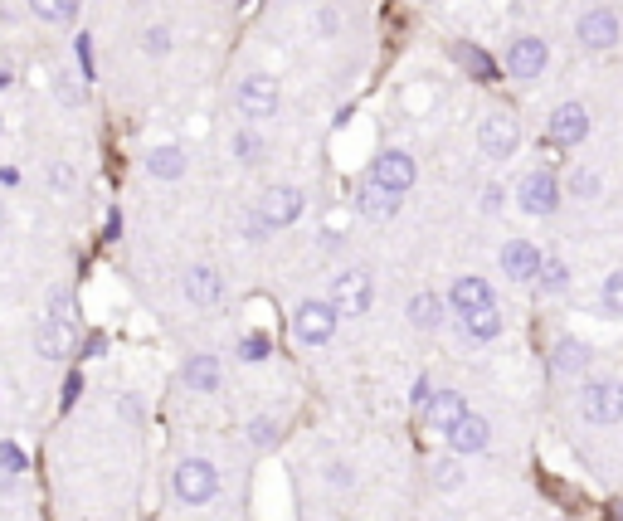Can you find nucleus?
<instances>
[{"label": "nucleus", "mask_w": 623, "mask_h": 521, "mask_svg": "<svg viewBox=\"0 0 623 521\" xmlns=\"http://www.w3.org/2000/svg\"><path fill=\"white\" fill-rule=\"evenodd\" d=\"M239 356H244V361H263V356H268V336L249 332L244 341H239Z\"/></svg>", "instance_id": "nucleus-31"}, {"label": "nucleus", "mask_w": 623, "mask_h": 521, "mask_svg": "<svg viewBox=\"0 0 623 521\" xmlns=\"http://www.w3.org/2000/svg\"><path fill=\"white\" fill-rule=\"evenodd\" d=\"M54 83H59V98H64L69 108H74V103H83V88H74V83H78L74 74H59V78H54Z\"/></svg>", "instance_id": "nucleus-33"}, {"label": "nucleus", "mask_w": 623, "mask_h": 521, "mask_svg": "<svg viewBox=\"0 0 623 521\" xmlns=\"http://www.w3.org/2000/svg\"><path fill=\"white\" fill-rule=\"evenodd\" d=\"M278 78L273 74H249L239 83V112L249 117V122H263V117H273L278 112Z\"/></svg>", "instance_id": "nucleus-5"}, {"label": "nucleus", "mask_w": 623, "mask_h": 521, "mask_svg": "<svg viewBox=\"0 0 623 521\" xmlns=\"http://www.w3.org/2000/svg\"><path fill=\"white\" fill-rule=\"evenodd\" d=\"M35 351L44 361H69V356H74V327H69V322H54V317L39 322Z\"/></svg>", "instance_id": "nucleus-15"}, {"label": "nucleus", "mask_w": 623, "mask_h": 521, "mask_svg": "<svg viewBox=\"0 0 623 521\" xmlns=\"http://www.w3.org/2000/svg\"><path fill=\"white\" fill-rule=\"evenodd\" d=\"M93 39L88 35H78V59H83V78H93V49H88Z\"/></svg>", "instance_id": "nucleus-37"}, {"label": "nucleus", "mask_w": 623, "mask_h": 521, "mask_svg": "<svg viewBox=\"0 0 623 521\" xmlns=\"http://www.w3.org/2000/svg\"><path fill=\"white\" fill-rule=\"evenodd\" d=\"M516 142H521V127H516L512 112H487L482 117V127H477V147L487 151L492 161H507L516 151Z\"/></svg>", "instance_id": "nucleus-4"}, {"label": "nucleus", "mask_w": 623, "mask_h": 521, "mask_svg": "<svg viewBox=\"0 0 623 521\" xmlns=\"http://www.w3.org/2000/svg\"><path fill=\"white\" fill-rule=\"evenodd\" d=\"M171 483H176V497H181L185 507H200V502H215L220 473H215L210 458H181L176 473H171Z\"/></svg>", "instance_id": "nucleus-1"}, {"label": "nucleus", "mask_w": 623, "mask_h": 521, "mask_svg": "<svg viewBox=\"0 0 623 521\" xmlns=\"http://www.w3.org/2000/svg\"><path fill=\"white\" fill-rule=\"evenodd\" d=\"M327 473H331V483H336V487H351V483H356V473H351L346 463H331Z\"/></svg>", "instance_id": "nucleus-38"}, {"label": "nucleus", "mask_w": 623, "mask_h": 521, "mask_svg": "<svg viewBox=\"0 0 623 521\" xmlns=\"http://www.w3.org/2000/svg\"><path fill=\"white\" fill-rule=\"evenodd\" d=\"M570 190H575V195H594V190H599V181H594L589 171H575V181H570Z\"/></svg>", "instance_id": "nucleus-36"}, {"label": "nucleus", "mask_w": 623, "mask_h": 521, "mask_svg": "<svg viewBox=\"0 0 623 521\" xmlns=\"http://www.w3.org/2000/svg\"><path fill=\"white\" fill-rule=\"evenodd\" d=\"M249 444H254V448H273V444H278V419L258 414L254 424H249Z\"/></svg>", "instance_id": "nucleus-28"}, {"label": "nucleus", "mask_w": 623, "mask_h": 521, "mask_svg": "<svg viewBox=\"0 0 623 521\" xmlns=\"http://www.w3.org/2000/svg\"><path fill=\"white\" fill-rule=\"evenodd\" d=\"M580 410H585L589 424H614V419H623V385L619 380H594V385H585Z\"/></svg>", "instance_id": "nucleus-6"}, {"label": "nucleus", "mask_w": 623, "mask_h": 521, "mask_svg": "<svg viewBox=\"0 0 623 521\" xmlns=\"http://www.w3.org/2000/svg\"><path fill=\"white\" fill-rule=\"evenodd\" d=\"M550 366L560 375H575L589 366V346L585 341H575V336H565V341H555V356H550Z\"/></svg>", "instance_id": "nucleus-23"}, {"label": "nucleus", "mask_w": 623, "mask_h": 521, "mask_svg": "<svg viewBox=\"0 0 623 521\" xmlns=\"http://www.w3.org/2000/svg\"><path fill=\"white\" fill-rule=\"evenodd\" d=\"M302 205H307V195L297 186H268L263 200H258V220L268 229H283V224H293L302 215Z\"/></svg>", "instance_id": "nucleus-7"}, {"label": "nucleus", "mask_w": 623, "mask_h": 521, "mask_svg": "<svg viewBox=\"0 0 623 521\" xmlns=\"http://www.w3.org/2000/svg\"><path fill=\"white\" fill-rule=\"evenodd\" d=\"M604 307H609L614 317H623V273H614V278L604 283Z\"/></svg>", "instance_id": "nucleus-32"}, {"label": "nucleus", "mask_w": 623, "mask_h": 521, "mask_svg": "<svg viewBox=\"0 0 623 521\" xmlns=\"http://www.w3.org/2000/svg\"><path fill=\"white\" fill-rule=\"evenodd\" d=\"M516 200H521V210H526V215H550V210L560 205V186H555V176H550V171H531V176H521Z\"/></svg>", "instance_id": "nucleus-9"}, {"label": "nucleus", "mask_w": 623, "mask_h": 521, "mask_svg": "<svg viewBox=\"0 0 623 521\" xmlns=\"http://www.w3.org/2000/svg\"><path fill=\"white\" fill-rule=\"evenodd\" d=\"M453 59H458V64H463L473 78H482V83H492V78H497V64H492L477 44H453Z\"/></svg>", "instance_id": "nucleus-24"}, {"label": "nucleus", "mask_w": 623, "mask_h": 521, "mask_svg": "<svg viewBox=\"0 0 623 521\" xmlns=\"http://www.w3.org/2000/svg\"><path fill=\"white\" fill-rule=\"evenodd\" d=\"M414 156L409 151H380L375 161H370V181L375 186H385V190H395V195H404V190L414 186Z\"/></svg>", "instance_id": "nucleus-8"}, {"label": "nucleus", "mask_w": 623, "mask_h": 521, "mask_svg": "<svg viewBox=\"0 0 623 521\" xmlns=\"http://www.w3.org/2000/svg\"><path fill=\"white\" fill-rule=\"evenodd\" d=\"M142 49H147L151 59H166V54H171V30H166V25H151V30H142Z\"/></svg>", "instance_id": "nucleus-29"}, {"label": "nucleus", "mask_w": 623, "mask_h": 521, "mask_svg": "<svg viewBox=\"0 0 623 521\" xmlns=\"http://www.w3.org/2000/svg\"><path fill=\"white\" fill-rule=\"evenodd\" d=\"M482 210H487V215H492V210H502V186L482 190Z\"/></svg>", "instance_id": "nucleus-39"}, {"label": "nucleus", "mask_w": 623, "mask_h": 521, "mask_svg": "<svg viewBox=\"0 0 623 521\" xmlns=\"http://www.w3.org/2000/svg\"><path fill=\"white\" fill-rule=\"evenodd\" d=\"M0 88H10V69H0Z\"/></svg>", "instance_id": "nucleus-41"}, {"label": "nucleus", "mask_w": 623, "mask_h": 521, "mask_svg": "<svg viewBox=\"0 0 623 521\" xmlns=\"http://www.w3.org/2000/svg\"><path fill=\"white\" fill-rule=\"evenodd\" d=\"M147 171L156 181H176L185 176V151L181 147H151L147 151Z\"/></svg>", "instance_id": "nucleus-21"}, {"label": "nucleus", "mask_w": 623, "mask_h": 521, "mask_svg": "<svg viewBox=\"0 0 623 521\" xmlns=\"http://www.w3.org/2000/svg\"><path fill=\"white\" fill-rule=\"evenodd\" d=\"M619 521H623V502H619Z\"/></svg>", "instance_id": "nucleus-43"}, {"label": "nucleus", "mask_w": 623, "mask_h": 521, "mask_svg": "<svg viewBox=\"0 0 623 521\" xmlns=\"http://www.w3.org/2000/svg\"><path fill=\"white\" fill-rule=\"evenodd\" d=\"M463 336H473V341H492V336H502V317H497V307L468 312V317H463Z\"/></svg>", "instance_id": "nucleus-25"}, {"label": "nucleus", "mask_w": 623, "mask_h": 521, "mask_svg": "<svg viewBox=\"0 0 623 521\" xmlns=\"http://www.w3.org/2000/svg\"><path fill=\"white\" fill-rule=\"evenodd\" d=\"M546 39H536V35H521L512 44V49H507V74L512 78H536L541 74V69H546Z\"/></svg>", "instance_id": "nucleus-11"}, {"label": "nucleus", "mask_w": 623, "mask_h": 521, "mask_svg": "<svg viewBox=\"0 0 623 521\" xmlns=\"http://www.w3.org/2000/svg\"><path fill=\"white\" fill-rule=\"evenodd\" d=\"M331 307H336V317H366L370 302H375V288H370V278L361 268H346V273H336L331 278Z\"/></svg>", "instance_id": "nucleus-2"}, {"label": "nucleus", "mask_w": 623, "mask_h": 521, "mask_svg": "<svg viewBox=\"0 0 623 521\" xmlns=\"http://www.w3.org/2000/svg\"><path fill=\"white\" fill-rule=\"evenodd\" d=\"M234 156H239V161H249V166H254L258 156H263V142H258L254 132H239V137H234Z\"/></svg>", "instance_id": "nucleus-30"}, {"label": "nucleus", "mask_w": 623, "mask_h": 521, "mask_svg": "<svg viewBox=\"0 0 623 521\" xmlns=\"http://www.w3.org/2000/svg\"><path fill=\"white\" fill-rule=\"evenodd\" d=\"M580 39H585L589 49L619 44V15H614V10H589L585 20H580Z\"/></svg>", "instance_id": "nucleus-19"}, {"label": "nucleus", "mask_w": 623, "mask_h": 521, "mask_svg": "<svg viewBox=\"0 0 623 521\" xmlns=\"http://www.w3.org/2000/svg\"><path fill=\"white\" fill-rule=\"evenodd\" d=\"M30 10L44 25H74L78 20V0H30Z\"/></svg>", "instance_id": "nucleus-26"}, {"label": "nucleus", "mask_w": 623, "mask_h": 521, "mask_svg": "<svg viewBox=\"0 0 623 521\" xmlns=\"http://www.w3.org/2000/svg\"><path fill=\"white\" fill-rule=\"evenodd\" d=\"M463 414H468V405H463V395H458V390H434V395H429V405H424V419H429L439 434H448Z\"/></svg>", "instance_id": "nucleus-17"}, {"label": "nucleus", "mask_w": 623, "mask_h": 521, "mask_svg": "<svg viewBox=\"0 0 623 521\" xmlns=\"http://www.w3.org/2000/svg\"><path fill=\"white\" fill-rule=\"evenodd\" d=\"M185 385H190L195 395H215V390H220V361H215V356H190V361H185Z\"/></svg>", "instance_id": "nucleus-20"}, {"label": "nucleus", "mask_w": 623, "mask_h": 521, "mask_svg": "<svg viewBox=\"0 0 623 521\" xmlns=\"http://www.w3.org/2000/svg\"><path fill=\"white\" fill-rule=\"evenodd\" d=\"M356 210L366 215V220H390L395 210H400V195L385 186H375V181H361V190H356Z\"/></svg>", "instance_id": "nucleus-18"}, {"label": "nucleus", "mask_w": 623, "mask_h": 521, "mask_svg": "<svg viewBox=\"0 0 623 521\" xmlns=\"http://www.w3.org/2000/svg\"><path fill=\"white\" fill-rule=\"evenodd\" d=\"M293 332L302 346H322L336 332V307L327 298H302L293 312Z\"/></svg>", "instance_id": "nucleus-3"}, {"label": "nucleus", "mask_w": 623, "mask_h": 521, "mask_svg": "<svg viewBox=\"0 0 623 521\" xmlns=\"http://www.w3.org/2000/svg\"><path fill=\"white\" fill-rule=\"evenodd\" d=\"M10 487H15V473H5V468H0V492H10Z\"/></svg>", "instance_id": "nucleus-40"}, {"label": "nucleus", "mask_w": 623, "mask_h": 521, "mask_svg": "<svg viewBox=\"0 0 623 521\" xmlns=\"http://www.w3.org/2000/svg\"><path fill=\"white\" fill-rule=\"evenodd\" d=\"M541 249L531 244V239H507V249H502V268H507V278L516 283H531L536 273H541Z\"/></svg>", "instance_id": "nucleus-12"}, {"label": "nucleus", "mask_w": 623, "mask_h": 521, "mask_svg": "<svg viewBox=\"0 0 623 521\" xmlns=\"http://www.w3.org/2000/svg\"><path fill=\"white\" fill-rule=\"evenodd\" d=\"M409 322L419 327V332H434L443 322V298L439 293H414L409 298Z\"/></svg>", "instance_id": "nucleus-22"}, {"label": "nucleus", "mask_w": 623, "mask_h": 521, "mask_svg": "<svg viewBox=\"0 0 623 521\" xmlns=\"http://www.w3.org/2000/svg\"><path fill=\"white\" fill-rule=\"evenodd\" d=\"M434 483H439V487H458V483H463L458 463H439V468H434Z\"/></svg>", "instance_id": "nucleus-34"}, {"label": "nucleus", "mask_w": 623, "mask_h": 521, "mask_svg": "<svg viewBox=\"0 0 623 521\" xmlns=\"http://www.w3.org/2000/svg\"><path fill=\"white\" fill-rule=\"evenodd\" d=\"M0 229H5V200H0Z\"/></svg>", "instance_id": "nucleus-42"}, {"label": "nucleus", "mask_w": 623, "mask_h": 521, "mask_svg": "<svg viewBox=\"0 0 623 521\" xmlns=\"http://www.w3.org/2000/svg\"><path fill=\"white\" fill-rule=\"evenodd\" d=\"M448 307L458 312V317H468V312H482V307H497V298H492V288H487V278H458L453 288H448Z\"/></svg>", "instance_id": "nucleus-13"}, {"label": "nucleus", "mask_w": 623, "mask_h": 521, "mask_svg": "<svg viewBox=\"0 0 623 521\" xmlns=\"http://www.w3.org/2000/svg\"><path fill=\"white\" fill-rule=\"evenodd\" d=\"M550 142L555 147H575V142H585L589 132V112L580 108V103H560V108L550 112Z\"/></svg>", "instance_id": "nucleus-10"}, {"label": "nucleus", "mask_w": 623, "mask_h": 521, "mask_svg": "<svg viewBox=\"0 0 623 521\" xmlns=\"http://www.w3.org/2000/svg\"><path fill=\"white\" fill-rule=\"evenodd\" d=\"M185 302H195V307H215L224 298V278L210 268V263H195L190 273H185Z\"/></svg>", "instance_id": "nucleus-14"}, {"label": "nucleus", "mask_w": 623, "mask_h": 521, "mask_svg": "<svg viewBox=\"0 0 623 521\" xmlns=\"http://www.w3.org/2000/svg\"><path fill=\"white\" fill-rule=\"evenodd\" d=\"M54 322H69V327H74V302H69V293H54Z\"/></svg>", "instance_id": "nucleus-35"}, {"label": "nucleus", "mask_w": 623, "mask_h": 521, "mask_svg": "<svg viewBox=\"0 0 623 521\" xmlns=\"http://www.w3.org/2000/svg\"><path fill=\"white\" fill-rule=\"evenodd\" d=\"M536 278H541V288H546V293H565V283H570V268H565L560 259H546Z\"/></svg>", "instance_id": "nucleus-27"}, {"label": "nucleus", "mask_w": 623, "mask_h": 521, "mask_svg": "<svg viewBox=\"0 0 623 521\" xmlns=\"http://www.w3.org/2000/svg\"><path fill=\"white\" fill-rule=\"evenodd\" d=\"M448 444H453V453H482V448L492 444V424H487L482 414H463V419L448 429Z\"/></svg>", "instance_id": "nucleus-16"}]
</instances>
